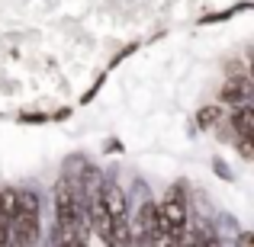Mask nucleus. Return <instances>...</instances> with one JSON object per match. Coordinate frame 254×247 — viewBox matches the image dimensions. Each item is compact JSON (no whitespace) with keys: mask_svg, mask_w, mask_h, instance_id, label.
<instances>
[{"mask_svg":"<svg viewBox=\"0 0 254 247\" xmlns=\"http://www.w3.org/2000/svg\"><path fill=\"white\" fill-rule=\"evenodd\" d=\"M158 228H161L164 244L187 241V228H190V202H187L184 186H171L164 199L158 202Z\"/></svg>","mask_w":254,"mask_h":247,"instance_id":"obj_1","label":"nucleus"},{"mask_svg":"<svg viewBox=\"0 0 254 247\" xmlns=\"http://www.w3.org/2000/svg\"><path fill=\"white\" fill-rule=\"evenodd\" d=\"M39 241V215L16 212L10 218V244H36Z\"/></svg>","mask_w":254,"mask_h":247,"instance_id":"obj_2","label":"nucleus"},{"mask_svg":"<svg viewBox=\"0 0 254 247\" xmlns=\"http://www.w3.org/2000/svg\"><path fill=\"white\" fill-rule=\"evenodd\" d=\"M251 99V77L248 74H238V77H225L222 90H219V103L222 106H238Z\"/></svg>","mask_w":254,"mask_h":247,"instance_id":"obj_3","label":"nucleus"},{"mask_svg":"<svg viewBox=\"0 0 254 247\" xmlns=\"http://www.w3.org/2000/svg\"><path fill=\"white\" fill-rule=\"evenodd\" d=\"M100 196H103V205H106L113 222H116V218H129L126 215V212H129V199H126V190L119 183H103Z\"/></svg>","mask_w":254,"mask_h":247,"instance_id":"obj_4","label":"nucleus"},{"mask_svg":"<svg viewBox=\"0 0 254 247\" xmlns=\"http://www.w3.org/2000/svg\"><path fill=\"white\" fill-rule=\"evenodd\" d=\"M229 129H232V135H235V138H238V135H251V132H254V106H251V99L232 106Z\"/></svg>","mask_w":254,"mask_h":247,"instance_id":"obj_5","label":"nucleus"},{"mask_svg":"<svg viewBox=\"0 0 254 247\" xmlns=\"http://www.w3.org/2000/svg\"><path fill=\"white\" fill-rule=\"evenodd\" d=\"M222 116H225V106L222 103H209V106H203V109L196 112V125L203 132H209V129H216V125H222Z\"/></svg>","mask_w":254,"mask_h":247,"instance_id":"obj_6","label":"nucleus"},{"mask_svg":"<svg viewBox=\"0 0 254 247\" xmlns=\"http://www.w3.org/2000/svg\"><path fill=\"white\" fill-rule=\"evenodd\" d=\"M16 205H19V190H13V186L0 190V215L13 218V215H16Z\"/></svg>","mask_w":254,"mask_h":247,"instance_id":"obj_7","label":"nucleus"},{"mask_svg":"<svg viewBox=\"0 0 254 247\" xmlns=\"http://www.w3.org/2000/svg\"><path fill=\"white\" fill-rule=\"evenodd\" d=\"M16 212H32V215H39V196H36L32 190H23V193H19Z\"/></svg>","mask_w":254,"mask_h":247,"instance_id":"obj_8","label":"nucleus"},{"mask_svg":"<svg viewBox=\"0 0 254 247\" xmlns=\"http://www.w3.org/2000/svg\"><path fill=\"white\" fill-rule=\"evenodd\" d=\"M238 151H242L245 161H251L254 157V148H251V135H238Z\"/></svg>","mask_w":254,"mask_h":247,"instance_id":"obj_9","label":"nucleus"},{"mask_svg":"<svg viewBox=\"0 0 254 247\" xmlns=\"http://www.w3.org/2000/svg\"><path fill=\"white\" fill-rule=\"evenodd\" d=\"M212 170L219 173V180H232V170L225 167V161H222V157H216V161H212Z\"/></svg>","mask_w":254,"mask_h":247,"instance_id":"obj_10","label":"nucleus"},{"mask_svg":"<svg viewBox=\"0 0 254 247\" xmlns=\"http://www.w3.org/2000/svg\"><path fill=\"white\" fill-rule=\"evenodd\" d=\"M238 74H248L242 61H229V64H225V77H238Z\"/></svg>","mask_w":254,"mask_h":247,"instance_id":"obj_11","label":"nucleus"},{"mask_svg":"<svg viewBox=\"0 0 254 247\" xmlns=\"http://www.w3.org/2000/svg\"><path fill=\"white\" fill-rule=\"evenodd\" d=\"M0 244H10V218L0 215Z\"/></svg>","mask_w":254,"mask_h":247,"instance_id":"obj_12","label":"nucleus"}]
</instances>
